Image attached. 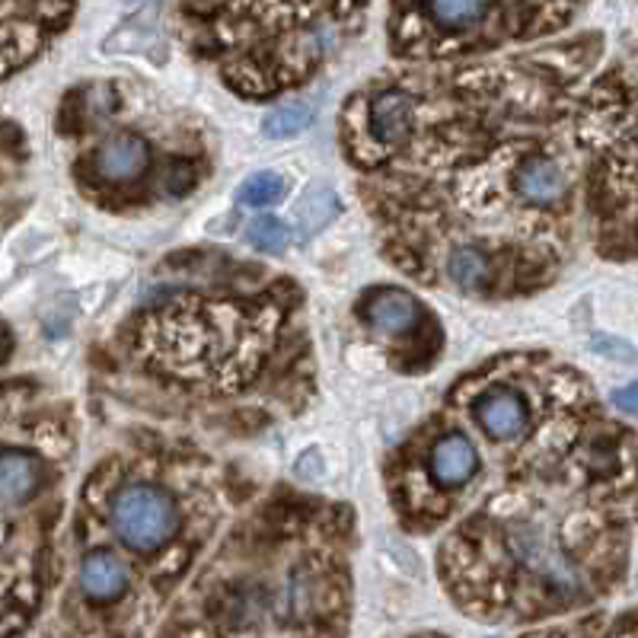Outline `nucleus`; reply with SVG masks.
<instances>
[{
    "instance_id": "nucleus-16",
    "label": "nucleus",
    "mask_w": 638,
    "mask_h": 638,
    "mask_svg": "<svg viewBox=\"0 0 638 638\" xmlns=\"http://www.w3.org/2000/svg\"><path fill=\"white\" fill-rule=\"evenodd\" d=\"M623 399V405H626V412H633V390H626V393H616Z\"/></svg>"
},
{
    "instance_id": "nucleus-10",
    "label": "nucleus",
    "mask_w": 638,
    "mask_h": 638,
    "mask_svg": "<svg viewBox=\"0 0 638 638\" xmlns=\"http://www.w3.org/2000/svg\"><path fill=\"white\" fill-rule=\"evenodd\" d=\"M447 275L450 282H456L466 291H479L486 288L491 278V265L486 249L479 246H460L447 255Z\"/></svg>"
},
{
    "instance_id": "nucleus-15",
    "label": "nucleus",
    "mask_w": 638,
    "mask_h": 638,
    "mask_svg": "<svg viewBox=\"0 0 638 638\" xmlns=\"http://www.w3.org/2000/svg\"><path fill=\"white\" fill-rule=\"evenodd\" d=\"M282 196H285V183H282L278 173H255L252 179H246V186L240 189V201L249 208H268Z\"/></svg>"
},
{
    "instance_id": "nucleus-11",
    "label": "nucleus",
    "mask_w": 638,
    "mask_h": 638,
    "mask_svg": "<svg viewBox=\"0 0 638 638\" xmlns=\"http://www.w3.org/2000/svg\"><path fill=\"white\" fill-rule=\"evenodd\" d=\"M310 118H313V109L307 102H291V105H282V109L268 112L265 122H262V132L272 141H288L310 125Z\"/></svg>"
},
{
    "instance_id": "nucleus-13",
    "label": "nucleus",
    "mask_w": 638,
    "mask_h": 638,
    "mask_svg": "<svg viewBox=\"0 0 638 638\" xmlns=\"http://www.w3.org/2000/svg\"><path fill=\"white\" fill-rule=\"evenodd\" d=\"M428 10L447 29H463L483 20L486 0H428Z\"/></svg>"
},
{
    "instance_id": "nucleus-2",
    "label": "nucleus",
    "mask_w": 638,
    "mask_h": 638,
    "mask_svg": "<svg viewBox=\"0 0 638 638\" xmlns=\"http://www.w3.org/2000/svg\"><path fill=\"white\" fill-rule=\"evenodd\" d=\"M476 418L486 428V435H491L495 441H514L530 425L527 402L514 390H491V393L483 396L479 405H476Z\"/></svg>"
},
{
    "instance_id": "nucleus-6",
    "label": "nucleus",
    "mask_w": 638,
    "mask_h": 638,
    "mask_svg": "<svg viewBox=\"0 0 638 638\" xmlns=\"http://www.w3.org/2000/svg\"><path fill=\"white\" fill-rule=\"evenodd\" d=\"M422 316L418 300L399 288L377 291L364 303V320L377 329V333H409Z\"/></svg>"
},
{
    "instance_id": "nucleus-12",
    "label": "nucleus",
    "mask_w": 638,
    "mask_h": 638,
    "mask_svg": "<svg viewBox=\"0 0 638 638\" xmlns=\"http://www.w3.org/2000/svg\"><path fill=\"white\" fill-rule=\"evenodd\" d=\"M336 211H339V198L333 196V192H326V189H316V192H310V196L303 198V204L297 211V224L310 237V234L323 230L336 217Z\"/></svg>"
},
{
    "instance_id": "nucleus-1",
    "label": "nucleus",
    "mask_w": 638,
    "mask_h": 638,
    "mask_svg": "<svg viewBox=\"0 0 638 638\" xmlns=\"http://www.w3.org/2000/svg\"><path fill=\"white\" fill-rule=\"evenodd\" d=\"M179 511L173 495L160 486H128L112 501V527L135 552H153L176 534Z\"/></svg>"
},
{
    "instance_id": "nucleus-14",
    "label": "nucleus",
    "mask_w": 638,
    "mask_h": 638,
    "mask_svg": "<svg viewBox=\"0 0 638 638\" xmlns=\"http://www.w3.org/2000/svg\"><path fill=\"white\" fill-rule=\"evenodd\" d=\"M249 246H255L259 252H282L285 246L291 243V234L282 221L275 217H255L249 224V234H246Z\"/></svg>"
},
{
    "instance_id": "nucleus-3",
    "label": "nucleus",
    "mask_w": 638,
    "mask_h": 638,
    "mask_svg": "<svg viewBox=\"0 0 638 638\" xmlns=\"http://www.w3.org/2000/svg\"><path fill=\"white\" fill-rule=\"evenodd\" d=\"M150 163L148 141L135 132L112 135L97 153V170L109 183H132L138 179Z\"/></svg>"
},
{
    "instance_id": "nucleus-9",
    "label": "nucleus",
    "mask_w": 638,
    "mask_h": 638,
    "mask_svg": "<svg viewBox=\"0 0 638 638\" xmlns=\"http://www.w3.org/2000/svg\"><path fill=\"white\" fill-rule=\"evenodd\" d=\"M36 489H39V463L20 450L0 453V498L10 504H20L33 498Z\"/></svg>"
},
{
    "instance_id": "nucleus-4",
    "label": "nucleus",
    "mask_w": 638,
    "mask_h": 638,
    "mask_svg": "<svg viewBox=\"0 0 638 638\" xmlns=\"http://www.w3.org/2000/svg\"><path fill=\"white\" fill-rule=\"evenodd\" d=\"M514 186H517V196L530 204H555L568 192V179H565L562 166L542 153H534L521 163Z\"/></svg>"
},
{
    "instance_id": "nucleus-17",
    "label": "nucleus",
    "mask_w": 638,
    "mask_h": 638,
    "mask_svg": "<svg viewBox=\"0 0 638 638\" xmlns=\"http://www.w3.org/2000/svg\"><path fill=\"white\" fill-rule=\"evenodd\" d=\"M3 351H7V336H3V329H0V358H3Z\"/></svg>"
},
{
    "instance_id": "nucleus-7",
    "label": "nucleus",
    "mask_w": 638,
    "mask_h": 638,
    "mask_svg": "<svg viewBox=\"0 0 638 638\" xmlns=\"http://www.w3.org/2000/svg\"><path fill=\"white\" fill-rule=\"evenodd\" d=\"M415 125V105L412 97L402 90H387L371 102V128L384 145H399L412 135Z\"/></svg>"
},
{
    "instance_id": "nucleus-5",
    "label": "nucleus",
    "mask_w": 638,
    "mask_h": 638,
    "mask_svg": "<svg viewBox=\"0 0 638 638\" xmlns=\"http://www.w3.org/2000/svg\"><path fill=\"white\" fill-rule=\"evenodd\" d=\"M479 470V450L466 435H447L431 450V476L438 486H463Z\"/></svg>"
},
{
    "instance_id": "nucleus-8",
    "label": "nucleus",
    "mask_w": 638,
    "mask_h": 638,
    "mask_svg": "<svg viewBox=\"0 0 638 638\" xmlns=\"http://www.w3.org/2000/svg\"><path fill=\"white\" fill-rule=\"evenodd\" d=\"M80 585L90 600L109 603V600L122 597L128 588V568L112 552H93L80 568Z\"/></svg>"
}]
</instances>
